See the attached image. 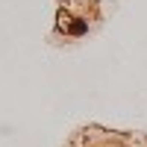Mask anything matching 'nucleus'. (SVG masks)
I'll use <instances>...</instances> for the list:
<instances>
[{
    "instance_id": "1",
    "label": "nucleus",
    "mask_w": 147,
    "mask_h": 147,
    "mask_svg": "<svg viewBox=\"0 0 147 147\" xmlns=\"http://www.w3.org/2000/svg\"><path fill=\"white\" fill-rule=\"evenodd\" d=\"M85 30H88V24H85V21H74V24H71V32H74V35H82Z\"/></svg>"
}]
</instances>
